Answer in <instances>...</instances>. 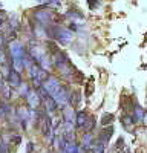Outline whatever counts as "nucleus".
Instances as JSON below:
<instances>
[{
    "mask_svg": "<svg viewBox=\"0 0 147 153\" xmlns=\"http://www.w3.org/2000/svg\"><path fill=\"white\" fill-rule=\"evenodd\" d=\"M54 38L58 40L61 45H69L74 40V32L66 28H55L54 29Z\"/></svg>",
    "mask_w": 147,
    "mask_h": 153,
    "instance_id": "nucleus-1",
    "label": "nucleus"
},
{
    "mask_svg": "<svg viewBox=\"0 0 147 153\" xmlns=\"http://www.w3.org/2000/svg\"><path fill=\"white\" fill-rule=\"evenodd\" d=\"M54 16H52V12L51 11H37L35 12V20L40 23V26H48L49 23L52 22Z\"/></svg>",
    "mask_w": 147,
    "mask_h": 153,
    "instance_id": "nucleus-2",
    "label": "nucleus"
},
{
    "mask_svg": "<svg viewBox=\"0 0 147 153\" xmlns=\"http://www.w3.org/2000/svg\"><path fill=\"white\" fill-rule=\"evenodd\" d=\"M26 98H28V104H29V107L32 110H35L37 107L40 106V103H42V98L39 97L37 91H29V94L26 95Z\"/></svg>",
    "mask_w": 147,
    "mask_h": 153,
    "instance_id": "nucleus-3",
    "label": "nucleus"
},
{
    "mask_svg": "<svg viewBox=\"0 0 147 153\" xmlns=\"http://www.w3.org/2000/svg\"><path fill=\"white\" fill-rule=\"evenodd\" d=\"M8 81H9V86L12 87H19L22 84V76H20V72L11 69L9 74H8Z\"/></svg>",
    "mask_w": 147,
    "mask_h": 153,
    "instance_id": "nucleus-4",
    "label": "nucleus"
},
{
    "mask_svg": "<svg viewBox=\"0 0 147 153\" xmlns=\"http://www.w3.org/2000/svg\"><path fill=\"white\" fill-rule=\"evenodd\" d=\"M112 133H114V127H112V126H106L104 129L100 132L98 141H101L103 144H107V143H109V139H110V136H112Z\"/></svg>",
    "mask_w": 147,
    "mask_h": 153,
    "instance_id": "nucleus-5",
    "label": "nucleus"
},
{
    "mask_svg": "<svg viewBox=\"0 0 147 153\" xmlns=\"http://www.w3.org/2000/svg\"><path fill=\"white\" fill-rule=\"evenodd\" d=\"M63 118H65V123H72V124H75V118H77V113L75 110H74L72 106H66L63 109Z\"/></svg>",
    "mask_w": 147,
    "mask_h": 153,
    "instance_id": "nucleus-6",
    "label": "nucleus"
},
{
    "mask_svg": "<svg viewBox=\"0 0 147 153\" xmlns=\"http://www.w3.org/2000/svg\"><path fill=\"white\" fill-rule=\"evenodd\" d=\"M94 135L91 133V132H86L84 133V136H83V139H81V149H84V150H91L92 149V146H94Z\"/></svg>",
    "mask_w": 147,
    "mask_h": 153,
    "instance_id": "nucleus-7",
    "label": "nucleus"
},
{
    "mask_svg": "<svg viewBox=\"0 0 147 153\" xmlns=\"http://www.w3.org/2000/svg\"><path fill=\"white\" fill-rule=\"evenodd\" d=\"M144 115H146V112H144V109L140 104H135L133 106V115H132V118H133L135 123H141L144 120Z\"/></svg>",
    "mask_w": 147,
    "mask_h": 153,
    "instance_id": "nucleus-8",
    "label": "nucleus"
},
{
    "mask_svg": "<svg viewBox=\"0 0 147 153\" xmlns=\"http://www.w3.org/2000/svg\"><path fill=\"white\" fill-rule=\"evenodd\" d=\"M121 123H122V126H124L127 130H132V126L135 124V121H133V118H132L130 113L122 115V117H121Z\"/></svg>",
    "mask_w": 147,
    "mask_h": 153,
    "instance_id": "nucleus-9",
    "label": "nucleus"
},
{
    "mask_svg": "<svg viewBox=\"0 0 147 153\" xmlns=\"http://www.w3.org/2000/svg\"><path fill=\"white\" fill-rule=\"evenodd\" d=\"M88 118H89V115L86 113V112H78V113H77V118H75V124H77V127L83 129V126H84L86 121H88Z\"/></svg>",
    "mask_w": 147,
    "mask_h": 153,
    "instance_id": "nucleus-10",
    "label": "nucleus"
},
{
    "mask_svg": "<svg viewBox=\"0 0 147 153\" xmlns=\"http://www.w3.org/2000/svg\"><path fill=\"white\" fill-rule=\"evenodd\" d=\"M45 104H46V107H48V113H49V117H52V112L57 109V107H55V103H54V100H52L51 97L45 98Z\"/></svg>",
    "mask_w": 147,
    "mask_h": 153,
    "instance_id": "nucleus-11",
    "label": "nucleus"
},
{
    "mask_svg": "<svg viewBox=\"0 0 147 153\" xmlns=\"http://www.w3.org/2000/svg\"><path fill=\"white\" fill-rule=\"evenodd\" d=\"M94 126H95V118H94V117H89L88 121H86L84 126H83V130H84V132H91V130L94 129Z\"/></svg>",
    "mask_w": 147,
    "mask_h": 153,
    "instance_id": "nucleus-12",
    "label": "nucleus"
},
{
    "mask_svg": "<svg viewBox=\"0 0 147 153\" xmlns=\"http://www.w3.org/2000/svg\"><path fill=\"white\" fill-rule=\"evenodd\" d=\"M114 121V115L112 113H107V115H104V117H103V120H101V124L106 127V126H109L110 123H112Z\"/></svg>",
    "mask_w": 147,
    "mask_h": 153,
    "instance_id": "nucleus-13",
    "label": "nucleus"
},
{
    "mask_svg": "<svg viewBox=\"0 0 147 153\" xmlns=\"http://www.w3.org/2000/svg\"><path fill=\"white\" fill-rule=\"evenodd\" d=\"M68 17L69 19H74V20H81L83 19V16L80 14V12H77V11H69L68 12Z\"/></svg>",
    "mask_w": 147,
    "mask_h": 153,
    "instance_id": "nucleus-14",
    "label": "nucleus"
},
{
    "mask_svg": "<svg viewBox=\"0 0 147 153\" xmlns=\"http://www.w3.org/2000/svg\"><path fill=\"white\" fill-rule=\"evenodd\" d=\"M89 2V6L94 9V8H97V5H98V0H88Z\"/></svg>",
    "mask_w": 147,
    "mask_h": 153,
    "instance_id": "nucleus-15",
    "label": "nucleus"
},
{
    "mask_svg": "<svg viewBox=\"0 0 147 153\" xmlns=\"http://www.w3.org/2000/svg\"><path fill=\"white\" fill-rule=\"evenodd\" d=\"M143 123H144V124H147V113L144 115V120H143Z\"/></svg>",
    "mask_w": 147,
    "mask_h": 153,
    "instance_id": "nucleus-16",
    "label": "nucleus"
}]
</instances>
